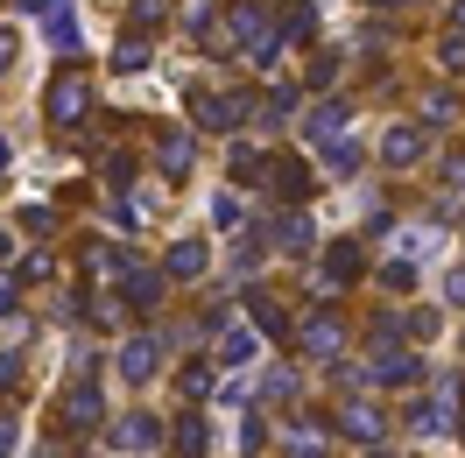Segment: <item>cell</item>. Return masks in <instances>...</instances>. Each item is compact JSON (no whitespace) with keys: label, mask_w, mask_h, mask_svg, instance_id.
Instances as JSON below:
<instances>
[{"label":"cell","mask_w":465,"mask_h":458,"mask_svg":"<svg viewBox=\"0 0 465 458\" xmlns=\"http://www.w3.org/2000/svg\"><path fill=\"white\" fill-rule=\"evenodd\" d=\"M296 345H303V353H318V360H339V353H346V324H339V311L318 304V311L296 324Z\"/></svg>","instance_id":"6da1fadb"},{"label":"cell","mask_w":465,"mask_h":458,"mask_svg":"<svg viewBox=\"0 0 465 458\" xmlns=\"http://www.w3.org/2000/svg\"><path fill=\"white\" fill-rule=\"evenodd\" d=\"M22 15H43V35L57 43L64 57L85 43V29H78V7H71V0H22Z\"/></svg>","instance_id":"7a4b0ae2"},{"label":"cell","mask_w":465,"mask_h":458,"mask_svg":"<svg viewBox=\"0 0 465 458\" xmlns=\"http://www.w3.org/2000/svg\"><path fill=\"white\" fill-rule=\"evenodd\" d=\"M43 106H50V120H57V127H78V120L92 114V92H85V78H78V71H64Z\"/></svg>","instance_id":"3957f363"},{"label":"cell","mask_w":465,"mask_h":458,"mask_svg":"<svg viewBox=\"0 0 465 458\" xmlns=\"http://www.w3.org/2000/svg\"><path fill=\"white\" fill-rule=\"evenodd\" d=\"M303 134H311L318 148H339V142H352V114L339 106V99H324L318 114H311V127H303Z\"/></svg>","instance_id":"277c9868"},{"label":"cell","mask_w":465,"mask_h":458,"mask_svg":"<svg viewBox=\"0 0 465 458\" xmlns=\"http://www.w3.org/2000/svg\"><path fill=\"white\" fill-rule=\"evenodd\" d=\"M57 423L64 430H99V388H92V381H78V388L57 402Z\"/></svg>","instance_id":"5b68a950"},{"label":"cell","mask_w":465,"mask_h":458,"mask_svg":"<svg viewBox=\"0 0 465 458\" xmlns=\"http://www.w3.org/2000/svg\"><path fill=\"white\" fill-rule=\"evenodd\" d=\"M114 444H120V452H155V444H163V423L134 409V416H120V423H114Z\"/></svg>","instance_id":"8992f818"},{"label":"cell","mask_w":465,"mask_h":458,"mask_svg":"<svg viewBox=\"0 0 465 458\" xmlns=\"http://www.w3.org/2000/svg\"><path fill=\"white\" fill-rule=\"evenodd\" d=\"M339 430H346L352 444L374 452V444H381V409H374V402H346V409H339Z\"/></svg>","instance_id":"52a82bcc"},{"label":"cell","mask_w":465,"mask_h":458,"mask_svg":"<svg viewBox=\"0 0 465 458\" xmlns=\"http://www.w3.org/2000/svg\"><path fill=\"white\" fill-rule=\"evenodd\" d=\"M183 106H191V120H198V127H219V134L232 127V99H219V92H204V85H191V99H183Z\"/></svg>","instance_id":"ba28073f"},{"label":"cell","mask_w":465,"mask_h":458,"mask_svg":"<svg viewBox=\"0 0 465 458\" xmlns=\"http://www.w3.org/2000/svg\"><path fill=\"white\" fill-rule=\"evenodd\" d=\"M423 142H430L423 127H388V142H381V163H395V170H409V163L423 155Z\"/></svg>","instance_id":"9c48e42d"},{"label":"cell","mask_w":465,"mask_h":458,"mask_svg":"<svg viewBox=\"0 0 465 458\" xmlns=\"http://www.w3.org/2000/svg\"><path fill=\"white\" fill-rule=\"evenodd\" d=\"M268 176H275V191H282V198H311V191H318V184H311V163H296V155H275Z\"/></svg>","instance_id":"30bf717a"},{"label":"cell","mask_w":465,"mask_h":458,"mask_svg":"<svg viewBox=\"0 0 465 458\" xmlns=\"http://www.w3.org/2000/svg\"><path fill=\"white\" fill-rule=\"evenodd\" d=\"M416 373H423V360H416V353L381 345V360H374V381H381V388H402V381H416Z\"/></svg>","instance_id":"8fae6325"},{"label":"cell","mask_w":465,"mask_h":458,"mask_svg":"<svg viewBox=\"0 0 465 458\" xmlns=\"http://www.w3.org/2000/svg\"><path fill=\"white\" fill-rule=\"evenodd\" d=\"M204 268H212V247H204V240H176L170 247V275L176 283H198Z\"/></svg>","instance_id":"7c38bea8"},{"label":"cell","mask_w":465,"mask_h":458,"mask_svg":"<svg viewBox=\"0 0 465 458\" xmlns=\"http://www.w3.org/2000/svg\"><path fill=\"white\" fill-rule=\"evenodd\" d=\"M247 311H254V324H262L268 339H290V317H282V304L268 289H247Z\"/></svg>","instance_id":"4fadbf2b"},{"label":"cell","mask_w":465,"mask_h":458,"mask_svg":"<svg viewBox=\"0 0 465 458\" xmlns=\"http://www.w3.org/2000/svg\"><path fill=\"white\" fill-rule=\"evenodd\" d=\"M212 360H219V367H247V360H254V332H247V324H226Z\"/></svg>","instance_id":"5bb4252c"},{"label":"cell","mask_w":465,"mask_h":458,"mask_svg":"<svg viewBox=\"0 0 465 458\" xmlns=\"http://www.w3.org/2000/svg\"><path fill=\"white\" fill-rule=\"evenodd\" d=\"M176 452H183V458H204V452H212V430H204L198 409H183V416H176Z\"/></svg>","instance_id":"9a60e30c"},{"label":"cell","mask_w":465,"mask_h":458,"mask_svg":"<svg viewBox=\"0 0 465 458\" xmlns=\"http://www.w3.org/2000/svg\"><path fill=\"white\" fill-rule=\"evenodd\" d=\"M127 304H134V311H155V304H163V275H148V268L127 261Z\"/></svg>","instance_id":"2e32d148"},{"label":"cell","mask_w":465,"mask_h":458,"mask_svg":"<svg viewBox=\"0 0 465 458\" xmlns=\"http://www.w3.org/2000/svg\"><path fill=\"white\" fill-rule=\"evenodd\" d=\"M409 430H416V437H444V430H451V416H444V402H409Z\"/></svg>","instance_id":"e0dca14e"},{"label":"cell","mask_w":465,"mask_h":458,"mask_svg":"<svg viewBox=\"0 0 465 458\" xmlns=\"http://www.w3.org/2000/svg\"><path fill=\"white\" fill-rule=\"evenodd\" d=\"M120 373H127V381H148V373H155V339H127L120 345Z\"/></svg>","instance_id":"ac0fdd59"},{"label":"cell","mask_w":465,"mask_h":458,"mask_svg":"<svg viewBox=\"0 0 465 458\" xmlns=\"http://www.w3.org/2000/svg\"><path fill=\"white\" fill-rule=\"evenodd\" d=\"M360 268H367V261H360V247H352V240H339V247L324 254V275H331V283H352Z\"/></svg>","instance_id":"d6986e66"},{"label":"cell","mask_w":465,"mask_h":458,"mask_svg":"<svg viewBox=\"0 0 465 458\" xmlns=\"http://www.w3.org/2000/svg\"><path fill=\"white\" fill-rule=\"evenodd\" d=\"M290 114H296V92L275 85V92H262V114H254V120H262V127H282Z\"/></svg>","instance_id":"ffe728a7"},{"label":"cell","mask_w":465,"mask_h":458,"mask_svg":"<svg viewBox=\"0 0 465 458\" xmlns=\"http://www.w3.org/2000/svg\"><path fill=\"white\" fill-rule=\"evenodd\" d=\"M275 247H290V254H303V247H311V219H303V212H282V219H275Z\"/></svg>","instance_id":"44dd1931"},{"label":"cell","mask_w":465,"mask_h":458,"mask_svg":"<svg viewBox=\"0 0 465 458\" xmlns=\"http://www.w3.org/2000/svg\"><path fill=\"white\" fill-rule=\"evenodd\" d=\"M155 163H163V176H183V170H191V142H183V134H170V142L155 148Z\"/></svg>","instance_id":"7402d4cb"},{"label":"cell","mask_w":465,"mask_h":458,"mask_svg":"<svg viewBox=\"0 0 465 458\" xmlns=\"http://www.w3.org/2000/svg\"><path fill=\"white\" fill-rule=\"evenodd\" d=\"M311 35H318V22H311V7L296 0L290 15H282V43H311Z\"/></svg>","instance_id":"603a6c76"},{"label":"cell","mask_w":465,"mask_h":458,"mask_svg":"<svg viewBox=\"0 0 465 458\" xmlns=\"http://www.w3.org/2000/svg\"><path fill=\"white\" fill-rule=\"evenodd\" d=\"M114 71H148V35H127L114 50Z\"/></svg>","instance_id":"cb8c5ba5"},{"label":"cell","mask_w":465,"mask_h":458,"mask_svg":"<svg viewBox=\"0 0 465 458\" xmlns=\"http://www.w3.org/2000/svg\"><path fill=\"white\" fill-rule=\"evenodd\" d=\"M232 176H247V184H254V176H268V155L240 142V148H232Z\"/></svg>","instance_id":"d4e9b609"},{"label":"cell","mask_w":465,"mask_h":458,"mask_svg":"<svg viewBox=\"0 0 465 458\" xmlns=\"http://www.w3.org/2000/svg\"><path fill=\"white\" fill-rule=\"evenodd\" d=\"M127 22H134V35H155V29H163V0H134Z\"/></svg>","instance_id":"484cf974"},{"label":"cell","mask_w":465,"mask_h":458,"mask_svg":"<svg viewBox=\"0 0 465 458\" xmlns=\"http://www.w3.org/2000/svg\"><path fill=\"white\" fill-rule=\"evenodd\" d=\"M183 395H191V402L212 395V367H204V360H191V367H183Z\"/></svg>","instance_id":"4316f807"},{"label":"cell","mask_w":465,"mask_h":458,"mask_svg":"<svg viewBox=\"0 0 465 458\" xmlns=\"http://www.w3.org/2000/svg\"><path fill=\"white\" fill-rule=\"evenodd\" d=\"M262 444H268V423H262V416H247V423H240V452L262 458Z\"/></svg>","instance_id":"83f0119b"},{"label":"cell","mask_w":465,"mask_h":458,"mask_svg":"<svg viewBox=\"0 0 465 458\" xmlns=\"http://www.w3.org/2000/svg\"><path fill=\"white\" fill-rule=\"evenodd\" d=\"M212 219H219V226H247V204H240V198H219V204H212Z\"/></svg>","instance_id":"f1b7e54d"},{"label":"cell","mask_w":465,"mask_h":458,"mask_svg":"<svg viewBox=\"0 0 465 458\" xmlns=\"http://www.w3.org/2000/svg\"><path fill=\"white\" fill-rule=\"evenodd\" d=\"M381 283H388V289H402V296H409V283H416V268H409V261H388V268H381Z\"/></svg>","instance_id":"f546056e"},{"label":"cell","mask_w":465,"mask_h":458,"mask_svg":"<svg viewBox=\"0 0 465 458\" xmlns=\"http://www.w3.org/2000/svg\"><path fill=\"white\" fill-rule=\"evenodd\" d=\"M402 332H409V339H430V332H437V311H409Z\"/></svg>","instance_id":"4dcf8cb0"},{"label":"cell","mask_w":465,"mask_h":458,"mask_svg":"<svg viewBox=\"0 0 465 458\" xmlns=\"http://www.w3.org/2000/svg\"><path fill=\"white\" fill-rule=\"evenodd\" d=\"M50 268H57V261H50V254H29V261H22V275H15V283H43Z\"/></svg>","instance_id":"1f68e13d"},{"label":"cell","mask_w":465,"mask_h":458,"mask_svg":"<svg viewBox=\"0 0 465 458\" xmlns=\"http://www.w3.org/2000/svg\"><path fill=\"white\" fill-rule=\"evenodd\" d=\"M290 452H296V458H318V452H324V437H318V430H296Z\"/></svg>","instance_id":"d6a6232c"},{"label":"cell","mask_w":465,"mask_h":458,"mask_svg":"<svg viewBox=\"0 0 465 458\" xmlns=\"http://www.w3.org/2000/svg\"><path fill=\"white\" fill-rule=\"evenodd\" d=\"M50 226H57V219H50L43 204H29V212H22V233H50Z\"/></svg>","instance_id":"836d02e7"},{"label":"cell","mask_w":465,"mask_h":458,"mask_svg":"<svg viewBox=\"0 0 465 458\" xmlns=\"http://www.w3.org/2000/svg\"><path fill=\"white\" fill-rule=\"evenodd\" d=\"M15 452V416H7V409H0V458Z\"/></svg>","instance_id":"e575fe53"},{"label":"cell","mask_w":465,"mask_h":458,"mask_svg":"<svg viewBox=\"0 0 465 458\" xmlns=\"http://www.w3.org/2000/svg\"><path fill=\"white\" fill-rule=\"evenodd\" d=\"M15 289H22V283H15V275H0V317L15 311Z\"/></svg>","instance_id":"d590c367"},{"label":"cell","mask_w":465,"mask_h":458,"mask_svg":"<svg viewBox=\"0 0 465 458\" xmlns=\"http://www.w3.org/2000/svg\"><path fill=\"white\" fill-rule=\"evenodd\" d=\"M7 64H15V35L0 29V78H7Z\"/></svg>","instance_id":"8d00e7d4"},{"label":"cell","mask_w":465,"mask_h":458,"mask_svg":"<svg viewBox=\"0 0 465 458\" xmlns=\"http://www.w3.org/2000/svg\"><path fill=\"white\" fill-rule=\"evenodd\" d=\"M451 304H465V268H451Z\"/></svg>","instance_id":"74e56055"},{"label":"cell","mask_w":465,"mask_h":458,"mask_svg":"<svg viewBox=\"0 0 465 458\" xmlns=\"http://www.w3.org/2000/svg\"><path fill=\"white\" fill-rule=\"evenodd\" d=\"M7 381H15V353H0V388H7Z\"/></svg>","instance_id":"f35d334b"},{"label":"cell","mask_w":465,"mask_h":458,"mask_svg":"<svg viewBox=\"0 0 465 458\" xmlns=\"http://www.w3.org/2000/svg\"><path fill=\"white\" fill-rule=\"evenodd\" d=\"M451 184H459V191H465V155H451Z\"/></svg>","instance_id":"ab89813d"},{"label":"cell","mask_w":465,"mask_h":458,"mask_svg":"<svg viewBox=\"0 0 465 458\" xmlns=\"http://www.w3.org/2000/svg\"><path fill=\"white\" fill-rule=\"evenodd\" d=\"M451 22H459V29H465V0H459V7H451Z\"/></svg>","instance_id":"60d3db41"},{"label":"cell","mask_w":465,"mask_h":458,"mask_svg":"<svg viewBox=\"0 0 465 458\" xmlns=\"http://www.w3.org/2000/svg\"><path fill=\"white\" fill-rule=\"evenodd\" d=\"M374 7H409V0H374Z\"/></svg>","instance_id":"b9f144b4"},{"label":"cell","mask_w":465,"mask_h":458,"mask_svg":"<svg viewBox=\"0 0 465 458\" xmlns=\"http://www.w3.org/2000/svg\"><path fill=\"white\" fill-rule=\"evenodd\" d=\"M367 458H388V452H381V444H374V452H367Z\"/></svg>","instance_id":"7bdbcfd3"},{"label":"cell","mask_w":465,"mask_h":458,"mask_svg":"<svg viewBox=\"0 0 465 458\" xmlns=\"http://www.w3.org/2000/svg\"><path fill=\"white\" fill-rule=\"evenodd\" d=\"M0 254H7V233H0Z\"/></svg>","instance_id":"ee69618b"},{"label":"cell","mask_w":465,"mask_h":458,"mask_svg":"<svg viewBox=\"0 0 465 458\" xmlns=\"http://www.w3.org/2000/svg\"><path fill=\"white\" fill-rule=\"evenodd\" d=\"M459 430H465V423H459Z\"/></svg>","instance_id":"f6af8a7d"}]
</instances>
